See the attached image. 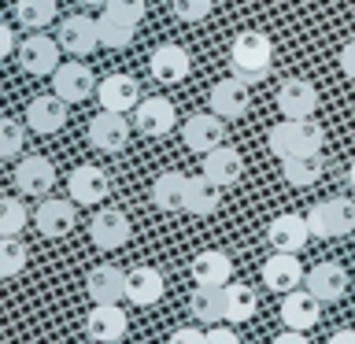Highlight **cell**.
Here are the masks:
<instances>
[{"label":"cell","mask_w":355,"mask_h":344,"mask_svg":"<svg viewBox=\"0 0 355 344\" xmlns=\"http://www.w3.org/2000/svg\"><path fill=\"white\" fill-rule=\"evenodd\" d=\"M270 63H274V41L263 30H244L230 41V71L244 78L248 85L266 78Z\"/></svg>","instance_id":"cell-1"},{"label":"cell","mask_w":355,"mask_h":344,"mask_svg":"<svg viewBox=\"0 0 355 344\" xmlns=\"http://www.w3.org/2000/svg\"><path fill=\"white\" fill-rule=\"evenodd\" d=\"M266 144H270V152L277 155V160L304 155V152H322L326 130H322V122H315V119H285L270 130Z\"/></svg>","instance_id":"cell-2"},{"label":"cell","mask_w":355,"mask_h":344,"mask_svg":"<svg viewBox=\"0 0 355 344\" xmlns=\"http://www.w3.org/2000/svg\"><path fill=\"white\" fill-rule=\"evenodd\" d=\"M307 226L315 237H348L355 230V204L344 196L322 200V204L307 211Z\"/></svg>","instance_id":"cell-3"},{"label":"cell","mask_w":355,"mask_h":344,"mask_svg":"<svg viewBox=\"0 0 355 344\" xmlns=\"http://www.w3.org/2000/svg\"><path fill=\"white\" fill-rule=\"evenodd\" d=\"M182 141L189 152L207 155L211 148L226 144V119L215 115V111H200V115H189L182 126Z\"/></svg>","instance_id":"cell-4"},{"label":"cell","mask_w":355,"mask_h":344,"mask_svg":"<svg viewBox=\"0 0 355 344\" xmlns=\"http://www.w3.org/2000/svg\"><path fill=\"white\" fill-rule=\"evenodd\" d=\"M274 100H277V111H282L285 119H315V111H318V89L311 82H304V78L282 82Z\"/></svg>","instance_id":"cell-5"},{"label":"cell","mask_w":355,"mask_h":344,"mask_svg":"<svg viewBox=\"0 0 355 344\" xmlns=\"http://www.w3.org/2000/svg\"><path fill=\"white\" fill-rule=\"evenodd\" d=\"M211 111L222 119H241V115H248V104H252V96H248V82L237 74H230V78H222V82L211 85Z\"/></svg>","instance_id":"cell-6"},{"label":"cell","mask_w":355,"mask_h":344,"mask_svg":"<svg viewBox=\"0 0 355 344\" xmlns=\"http://www.w3.org/2000/svg\"><path fill=\"white\" fill-rule=\"evenodd\" d=\"M315 237L307 226V215H293V211H285V215H277L270 226H266V241H270L274 252H296Z\"/></svg>","instance_id":"cell-7"},{"label":"cell","mask_w":355,"mask_h":344,"mask_svg":"<svg viewBox=\"0 0 355 344\" xmlns=\"http://www.w3.org/2000/svg\"><path fill=\"white\" fill-rule=\"evenodd\" d=\"M89 237H93V244H96V248H104V252L122 248V244L130 241V218H126V211H119V207L96 211L93 222H89Z\"/></svg>","instance_id":"cell-8"},{"label":"cell","mask_w":355,"mask_h":344,"mask_svg":"<svg viewBox=\"0 0 355 344\" xmlns=\"http://www.w3.org/2000/svg\"><path fill=\"white\" fill-rule=\"evenodd\" d=\"M52 89H55V96H63L67 104H74V100H89V93L96 89V78L85 63H78V60L60 63L52 71Z\"/></svg>","instance_id":"cell-9"},{"label":"cell","mask_w":355,"mask_h":344,"mask_svg":"<svg viewBox=\"0 0 355 344\" xmlns=\"http://www.w3.org/2000/svg\"><path fill=\"white\" fill-rule=\"evenodd\" d=\"M263 282L270 293H293V289H300V282H307V274L300 266L296 252H274L263 263Z\"/></svg>","instance_id":"cell-10"},{"label":"cell","mask_w":355,"mask_h":344,"mask_svg":"<svg viewBox=\"0 0 355 344\" xmlns=\"http://www.w3.org/2000/svg\"><path fill=\"white\" fill-rule=\"evenodd\" d=\"M148 71H152L155 82L178 85V82L189 78V71H193V60H189V52L182 49V44H159V49L152 52V60H148Z\"/></svg>","instance_id":"cell-11"},{"label":"cell","mask_w":355,"mask_h":344,"mask_svg":"<svg viewBox=\"0 0 355 344\" xmlns=\"http://www.w3.org/2000/svg\"><path fill=\"white\" fill-rule=\"evenodd\" d=\"M96 100L104 111H122V115H126L130 108L141 104V85H137V78H130V74H107L104 82L96 85Z\"/></svg>","instance_id":"cell-12"},{"label":"cell","mask_w":355,"mask_h":344,"mask_svg":"<svg viewBox=\"0 0 355 344\" xmlns=\"http://www.w3.org/2000/svg\"><path fill=\"white\" fill-rule=\"evenodd\" d=\"M67 189H71V200L74 204H104L107 193H111V182L100 166H74L71 178H67Z\"/></svg>","instance_id":"cell-13"},{"label":"cell","mask_w":355,"mask_h":344,"mask_svg":"<svg viewBox=\"0 0 355 344\" xmlns=\"http://www.w3.org/2000/svg\"><path fill=\"white\" fill-rule=\"evenodd\" d=\"M89 141L100 152H119L130 141V122L122 111H100L96 119H89Z\"/></svg>","instance_id":"cell-14"},{"label":"cell","mask_w":355,"mask_h":344,"mask_svg":"<svg viewBox=\"0 0 355 344\" xmlns=\"http://www.w3.org/2000/svg\"><path fill=\"white\" fill-rule=\"evenodd\" d=\"M85 333L96 344H115L126 337V315H122L119 304H96L85 315Z\"/></svg>","instance_id":"cell-15"},{"label":"cell","mask_w":355,"mask_h":344,"mask_svg":"<svg viewBox=\"0 0 355 344\" xmlns=\"http://www.w3.org/2000/svg\"><path fill=\"white\" fill-rule=\"evenodd\" d=\"M55 185V166L44 155H26L15 166V189L22 196H44Z\"/></svg>","instance_id":"cell-16"},{"label":"cell","mask_w":355,"mask_h":344,"mask_svg":"<svg viewBox=\"0 0 355 344\" xmlns=\"http://www.w3.org/2000/svg\"><path fill=\"white\" fill-rule=\"evenodd\" d=\"M60 49L63 44H55L52 37H44V33H33V37L22 41L19 49V63L26 74H52L55 67H60Z\"/></svg>","instance_id":"cell-17"},{"label":"cell","mask_w":355,"mask_h":344,"mask_svg":"<svg viewBox=\"0 0 355 344\" xmlns=\"http://www.w3.org/2000/svg\"><path fill=\"white\" fill-rule=\"evenodd\" d=\"M60 44L71 55H89L93 49H100L96 19H89V15H67L60 22Z\"/></svg>","instance_id":"cell-18"},{"label":"cell","mask_w":355,"mask_h":344,"mask_svg":"<svg viewBox=\"0 0 355 344\" xmlns=\"http://www.w3.org/2000/svg\"><path fill=\"white\" fill-rule=\"evenodd\" d=\"M318 315H322V300L311 293H300V289H293V293H285V300H282V322H285V329H311L318 322Z\"/></svg>","instance_id":"cell-19"},{"label":"cell","mask_w":355,"mask_h":344,"mask_svg":"<svg viewBox=\"0 0 355 344\" xmlns=\"http://www.w3.org/2000/svg\"><path fill=\"white\" fill-rule=\"evenodd\" d=\"M85 293L93 304H119V296H126V274L111 263H100L85 277Z\"/></svg>","instance_id":"cell-20"},{"label":"cell","mask_w":355,"mask_h":344,"mask_svg":"<svg viewBox=\"0 0 355 344\" xmlns=\"http://www.w3.org/2000/svg\"><path fill=\"white\" fill-rule=\"evenodd\" d=\"M174 104L163 96H148L137 104V115H133V122H137V130L144 133V137H166V133L174 130Z\"/></svg>","instance_id":"cell-21"},{"label":"cell","mask_w":355,"mask_h":344,"mask_svg":"<svg viewBox=\"0 0 355 344\" xmlns=\"http://www.w3.org/2000/svg\"><path fill=\"white\" fill-rule=\"evenodd\" d=\"M67 122V100L63 96H33L30 108H26V126L33 133H55L63 130Z\"/></svg>","instance_id":"cell-22"},{"label":"cell","mask_w":355,"mask_h":344,"mask_svg":"<svg viewBox=\"0 0 355 344\" xmlns=\"http://www.w3.org/2000/svg\"><path fill=\"white\" fill-rule=\"evenodd\" d=\"M74 200H41V207L33 211V222L44 237H67L74 230Z\"/></svg>","instance_id":"cell-23"},{"label":"cell","mask_w":355,"mask_h":344,"mask_svg":"<svg viewBox=\"0 0 355 344\" xmlns=\"http://www.w3.org/2000/svg\"><path fill=\"white\" fill-rule=\"evenodd\" d=\"M307 289L322 300V304H337V300L348 293V270H344L340 263H318L315 270L307 274Z\"/></svg>","instance_id":"cell-24"},{"label":"cell","mask_w":355,"mask_h":344,"mask_svg":"<svg viewBox=\"0 0 355 344\" xmlns=\"http://www.w3.org/2000/svg\"><path fill=\"white\" fill-rule=\"evenodd\" d=\"M189 270H193V282H196V285L226 289V285H230V277H233V263H230V255H226V252L207 248V252H200V255H196Z\"/></svg>","instance_id":"cell-25"},{"label":"cell","mask_w":355,"mask_h":344,"mask_svg":"<svg viewBox=\"0 0 355 344\" xmlns=\"http://www.w3.org/2000/svg\"><path fill=\"white\" fill-rule=\"evenodd\" d=\"M126 300L137 307H152L163 300V274L155 266H133L126 274Z\"/></svg>","instance_id":"cell-26"},{"label":"cell","mask_w":355,"mask_h":344,"mask_svg":"<svg viewBox=\"0 0 355 344\" xmlns=\"http://www.w3.org/2000/svg\"><path fill=\"white\" fill-rule=\"evenodd\" d=\"M204 174H207L215 185H237L241 174H244L241 152L230 148V144H218V148H211V152L204 155Z\"/></svg>","instance_id":"cell-27"},{"label":"cell","mask_w":355,"mask_h":344,"mask_svg":"<svg viewBox=\"0 0 355 344\" xmlns=\"http://www.w3.org/2000/svg\"><path fill=\"white\" fill-rule=\"evenodd\" d=\"M218 189H222V185H215L204 171H200L196 178H189V189H185V211H189V215H196V218L215 215L218 204H222Z\"/></svg>","instance_id":"cell-28"},{"label":"cell","mask_w":355,"mask_h":344,"mask_svg":"<svg viewBox=\"0 0 355 344\" xmlns=\"http://www.w3.org/2000/svg\"><path fill=\"white\" fill-rule=\"evenodd\" d=\"M189 311H193L196 322H226V289H211V285H196L193 300H189Z\"/></svg>","instance_id":"cell-29"},{"label":"cell","mask_w":355,"mask_h":344,"mask_svg":"<svg viewBox=\"0 0 355 344\" xmlns=\"http://www.w3.org/2000/svg\"><path fill=\"white\" fill-rule=\"evenodd\" d=\"M185 189H189L185 174L166 171V174L155 178V185H152V204L159 211H185Z\"/></svg>","instance_id":"cell-30"},{"label":"cell","mask_w":355,"mask_h":344,"mask_svg":"<svg viewBox=\"0 0 355 344\" xmlns=\"http://www.w3.org/2000/svg\"><path fill=\"white\" fill-rule=\"evenodd\" d=\"M282 174L288 185L304 189V185H315L322 178V152H304V155H288L282 160Z\"/></svg>","instance_id":"cell-31"},{"label":"cell","mask_w":355,"mask_h":344,"mask_svg":"<svg viewBox=\"0 0 355 344\" xmlns=\"http://www.w3.org/2000/svg\"><path fill=\"white\" fill-rule=\"evenodd\" d=\"M255 311H259V296H255L252 285L230 282L226 285V322H248Z\"/></svg>","instance_id":"cell-32"},{"label":"cell","mask_w":355,"mask_h":344,"mask_svg":"<svg viewBox=\"0 0 355 344\" xmlns=\"http://www.w3.org/2000/svg\"><path fill=\"white\" fill-rule=\"evenodd\" d=\"M96 30H100V44H104V49H130V44H133V30H137V26H133V22H126V19H115V15H107V11H104V15H100L96 19Z\"/></svg>","instance_id":"cell-33"},{"label":"cell","mask_w":355,"mask_h":344,"mask_svg":"<svg viewBox=\"0 0 355 344\" xmlns=\"http://www.w3.org/2000/svg\"><path fill=\"white\" fill-rule=\"evenodd\" d=\"M55 19V0H15V22L26 30H41Z\"/></svg>","instance_id":"cell-34"},{"label":"cell","mask_w":355,"mask_h":344,"mask_svg":"<svg viewBox=\"0 0 355 344\" xmlns=\"http://www.w3.org/2000/svg\"><path fill=\"white\" fill-rule=\"evenodd\" d=\"M26 218H30V211L22 207L19 196L0 200V233H4V237H19L22 226H26Z\"/></svg>","instance_id":"cell-35"},{"label":"cell","mask_w":355,"mask_h":344,"mask_svg":"<svg viewBox=\"0 0 355 344\" xmlns=\"http://www.w3.org/2000/svg\"><path fill=\"white\" fill-rule=\"evenodd\" d=\"M26 259H30V252H26V244H22L19 237L0 241V274L4 277H15L22 266H26Z\"/></svg>","instance_id":"cell-36"},{"label":"cell","mask_w":355,"mask_h":344,"mask_svg":"<svg viewBox=\"0 0 355 344\" xmlns=\"http://www.w3.org/2000/svg\"><path fill=\"white\" fill-rule=\"evenodd\" d=\"M22 137H26V130H22L19 119H0V155H4V160L19 155Z\"/></svg>","instance_id":"cell-37"},{"label":"cell","mask_w":355,"mask_h":344,"mask_svg":"<svg viewBox=\"0 0 355 344\" xmlns=\"http://www.w3.org/2000/svg\"><path fill=\"white\" fill-rule=\"evenodd\" d=\"M211 8H215V0H171L174 19H182V22L207 19V15H211Z\"/></svg>","instance_id":"cell-38"},{"label":"cell","mask_w":355,"mask_h":344,"mask_svg":"<svg viewBox=\"0 0 355 344\" xmlns=\"http://www.w3.org/2000/svg\"><path fill=\"white\" fill-rule=\"evenodd\" d=\"M104 11L107 15H115V19H126V22H133V26H137V22L144 19V0H107L104 4Z\"/></svg>","instance_id":"cell-39"},{"label":"cell","mask_w":355,"mask_h":344,"mask_svg":"<svg viewBox=\"0 0 355 344\" xmlns=\"http://www.w3.org/2000/svg\"><path fill=\"white\" fill-rule=\"evenodd\" d=\"M166 344H207V333H200V329H193V326H185V329H174Z\"/></svg>","instance_id":"cell-40"},{"label":"cell","mask_w":355,"mask_h":344,"mask_svg":"<svg viewBox=\"0 0 355 344\" xmlns=\"http://www.w3.org/2000/svg\"><path fill=\"white\" fill-rule=\"evenodd\" d=\"M207 344H241V337L230 326H211L207 329Z\"/></svg>","instance_id":"cell-41"},{"label":"cell","mask_w":355,"mask_h":344,"mask_svg":"<svg viewBox=\"0 0 355 344\" xmlns=\"http://www.w3.org/2000/svg\"><path fill=\"white\" fill-rule=\"evenodd\" d=\"M340 71L348 74V78H355V37L340 49Z\"/></svg>","instance_id":"cell-42"},{"label":"cell","mask_w":355,"mask_h":344,"mask_svg":"<svg viewBox=\"0 0 355 344\" xmlns=\"http://www.w3.org/2000/svg\"><path fill=\"white\" fill-rule=\"evenodd\" d=\"M274 344H311V341L304 337V329H285L274 337Z\"/></svg>","instance_id":"cell-43"},{"label":"cell","mask_w":355,"mask_h":344,"mask_svg":"<svg viewBox=\"0 0 355 344\" xmlns=\"http://www.w3.org/2000/svg\"><path fill=\"white\" fill-rule=\"evenodd\" d=\"M11 52H15V30L0 26V55H11Z\"/></svg>","instance_id":"cell-44"},{"label":"cell","mask_w":355,"mask_h":344,"mask_svg":"<svg viewBox=\"0 0 355 344\" xmlns=\"http://www.w3.org/2000/svg\"><path fill=\"white\" fill-rule=\"evenodd\" d=\"M329 344H355V326H352V329H337V333L329 337Z\"/></svg>","instance_id":"cell-45"},{"label":"cell","mask_w":355,"mask_h":344,"mask_svg":"<svg viewBox=\"0 0 355 344\" xmlns=\"http://www.w3.org/2000/svg\"><path fill=\"white\" fill-rule=\"evenodd\" d=\"M78 4H82V8H104L107 0H78Z\"/></svg>","instance_id":"cell-46"},{"label":"cell","mask_w":355,"mask_h":344,"mask_svg":"<svg viewBox=\"0 0 355 344\" xmlns=\"http://www.w3.org/2000/svg\"><path fill=\"white\" fill-rule=\"evenodd\" d=\"M348 185L355 189V160H352V166H348Z\"/></svg>","instance_id":"cell-47"}]
</instances>
